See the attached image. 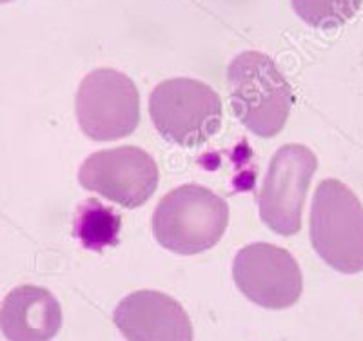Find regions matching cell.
I'll return each mask as SVG.
<instances>
[{
    "label": "cell",
    "instance_id": "277c9868",
    "mask_svg": "<svg viewBox=\"0 0 363 341\" xmlns=\"http://www.w3.org/2000/svg\"><path fill=\"white\" fill-rule=\"evenodd\" d=\"M222 100L211 86L194 79H169L149 96V115L164 140L194 147L222 128Z\"/></svg>",
    "mask_w": 363,
    "mask_h": 341
},
{
    "label": "cell",
    "instance_id": "8992f818",
    "mask_svg": "<svg viewBox=\"0 0 363 341\" xmlns=\"http://www.w3.org/2000/svg\"><path fill=\"white\" fill-rule=\"evenodd\" d=\"M316 169V155L306 145L289 144L274 152L258 194L260 220L272 233L280 236L300 233L307 191Z\"/></svg>",
    "mask_w": 363,
    "mask_h": 341
},
{
    "label": "cell",
    "instance_id": "7a4b0ae2",
    "mask_svg": "<svg viewBox=\"0 0 363 341\" xmlns=\"http://www.w3.org/2000/svg\"><path fill=\"white\" fill-rule=\"evenodd\" d=\"M227 225V201L199 184L180 185L165 194L151 220L157 242L184 256L209 251L225 235Z\"/></svg>",
    "mask_w": 363,
    "mask_h": 341
},
{
    "label": "cell",
    "instance_id": "52a82bcc",
    "mask_svg": "<svg viewBox=\"0 0 363 341\" xmlns=\"http://www.w3.org/2000/svg\"><path fill=\"white\" fill-rule=\"evenodd\" d=\"M79 181L86 191L125 209H136L153 196L160 173L147 151L124 145L96 151L87 157L80 165Z\"/></svg>",
    "mask_w": 363,
    "mask_h": 341
},
{
    "label": "cell",
    "instance_id": "ba28073f",
    "mask_svg": "<svg viewBox=\"0 0 363 341\" xmlns=\"http://www.w3.org/2000/svg\"><path fill=\"white\" fill-rule=\"evenodd\" d=\"M233 278L249 301L272 311L293 307L303 291L296 258L287 249L265 242L251 243L236 252Z\"/></svg>",
    "mask_w": 363,
    "mask_h": 341
},
{
    "label": "cell",
    "instance_id": "30bf717a",
    "mask_svg": "<svg viewBox=\"0 0 363 341\" xmlns=\"http://www.w3.org/2000/svg\"><path fill=\"white\" fill-rule=\"evenodd\" d=\"M62 327V308L48 289L21 285L0 305V330L8 341H51Z\"/></svg>",
    "mask_w": 363,
    "mask_h": 341
},
{
    "label": "cell",
    "instance_id": "5b68a950",
    "mask_svg": "<svg viewBox=\"0 0 363 341\" xmlns=\"http://www.w3.org/2000/svg\"><path fill=\"white\" fill-rule=\"evenodd\" d=\"M74 111L87 138L120 140L138 128L140 95L128 74L102 67L84 77L77 91Z\"/></svg>",
    "mask_w": 363,
    "mask_h": 341
},
{
    "label": "cell",
    "instance_id": "9c48e42d",
    "mask_svg": "<svg viewBox=\"0 0 363 341\" xmlns=\"http://www.w3.org/2000/svg\"><path fill=\"white\" fill-rule=\"evenodd\" d=\"M116 329L128 341H193L186 308L158 291H138L116 305Z\"/></svg>",
    "mask_w": 363,
    "mask_h": 341
},
{
    "label": "cell",
    "instance_id": "8fae6325",
    "mask_svg": "<svg viewBox=\"0 0 363 341\" xmlns=\"http://www.w3.org/2000/svg\"><path fill=\"white\" fill-rule=\"evenodd\" d=\"M74 233L82 245L93 251H102L104 247L116 245L120 233L118 213L102 206L99 200L86 201L79 209Z\"/></svg>",
    "mask_w": 363,
    "mask_h": 341
},
{
    "label": "cell",
    "instance_id": "6da1fadb",
    "mask_svg": "<svg viewBox=\"0 0 363 341\" xmlns=\"http://www.w3.org/2000/svg\"><path fill=\"white\" fill-rule=\"evenodd\" d=\"M233 113L252 135L277 136L293 111L291 84L278 64L260 51H244L227 67Z\"/></svg>",
    "mask_w": 363,
    "mask_h": 341
},
{
    "label": "cell",
    "instance_id": "4fadbf2b",
    "mask_svg": "<svg viewBox=\"0 0 363 341\" xmlns=\"http://www.w3.org/2000/svg\"><path fill=\"white\" fill-rule=\"evenodd\" d=\"M6 2H11V0H0V4H6Z\"/></svg>",
    "mask_w": 363,
    "mask_h": 341
},
{
    "label": "cell",
    "instance_id": "7c38bea8",
    "mask_svg": "<svg viewBox=\"0 0 363 341\" xmlns=\"http://www.w3.org/2000/svg\"><path fill=\"white\" fill-rule=\"evenodd\" d=\"M291 4L306 24L318 29H333L351 21L362 0H291Z\"/></svg>",
    "mask_w": 363,
    "mask_h": 341
},
{
    "label": "cell",
    "instance_id": "3957f363",
    "mask_svg": "<svg viewBox=\"0 0 363 341\" xmlns=\"http://www.w3.org/2000/svg\"><path fill=\"white\" fill-rule=\"evenodd\" d=\"M311 243L335 271H363V206L343 181L327 178L318 184L311 206Z\"/></svg>",
    "mask_w": 363,
    "mask_h": 341
}]
</instances>
